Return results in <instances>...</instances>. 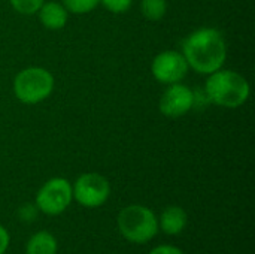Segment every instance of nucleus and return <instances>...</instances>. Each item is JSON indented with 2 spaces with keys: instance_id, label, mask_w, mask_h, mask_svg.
<instances>
[{
  "instance_id": "1",
  "label": "nucleus",
  "mask_w": 255,
  "mask_h": 254,
  "mask_svg": "<svg viewBox=\"0 0 255 254\" xmlns=\"http://www.w3.org/2000/svg\"><path fill=\"white\" fill-rule=\"evenodd\" d=\"M182 55L188 67L211 75L221 69L227 58V43L223 33L214 27H202L190 33L182 42Z\"/></svg>"
},
{
  "instance_id": "2",
  "label": "nucleus",
  "mask_w": 255,
  "mask_h": 254,
  "mask_svg": "<svg viewBox=\"0 0 255 254\" xmlns=\"http://www.w3.org/2000/svg\"><path fill=\"white\" fill-rule=\"evenodd\" d=\"M251 88L248 81L236 70L218 69L208 76L205 84L206 99L221 108L235 109L242 106L250 97Z\"/></svg>"
},
{
  "instance_id": "3",
  "label": "nucleus",
  "mask_w": 255,
  "mask_h": 254,
  "mask_svg": "<svg viewBox=\"0 0 255 254\" xmlns=\"http://www.w3.org/2000/svg\"><path fill=\"white\" fill-rule=\"evenodd\" d=\"M118 231L131 244H148L158 234V219L143 205H128L117 217Z\"/></svg>"
},
{
  "instance_id": "4",
  "label": "nucleus",
  "mask_w": 255,
  "mask_h": 254,
  "mask_svg": "<svg viewBox=\"0 0 255 254\" xmlns=\"http://www.w3.org/2000/svg\"><path fill=\"white\" fill-rule=\"evenodd\" d=\"M52 73L39 66L19 70L13 79V94L24 105H36L46 100L54 91Z\"/></svg>"
},
{
  "instance_id": "5",
  "label": "nucleus",
  "mask_w": 255,
  "mask_h": 254,
  "mask_svg": "<svg viewBox=\"0 0 255 254\" xmlns=\"http://www.w3.org/2000/svg\"><path fill=\"white\" fill-rule=\"evenodd\" d=\"M73 201L72 184L61 177L48 180L36 193L34 205L45 216L63 214Z\"/></svg>"
},
{
  "instance_id": "6",
  "label": "nucleus",
  "mask_w": 255,
  "mask_h": 254,
  "mask_svg": "<svg viewBox=\"0 0 255 254\" xmlns=\"http://www.w3.org/2000/svg\"><path fill=\"white\" fill-rule=\"evenodd\" d=\"M73 199L84 208H99L111 196V184L97 172H87L76 178L72 186Z\"/></svg>"
},
{
  "instance_id": "7",
  "label": "nucleus",
  "mask_w": 255,
  "mask_h": 254,
  "mask_svg": "<svg viewBox=\"0 0 255 254\" xmlns=\"http://www.w3.org/2000/svg\"><path fill=\"white\" fill-rule=\"evenodd\" d=\"M151 72L158 82L170 85L181 82L185 78L188 72V63L182 52L167 49L154 57Z\"/></svg>"
},
{
  "instance_id": "8",
  "label": "nucleus",
  "mask_w": 255,
  "mask_h": 254,
  "mask_svg": "<svg viewBox=\"0 0 255 254\" xmlns=\"http://www.w3.org/2000/svg\"><path fill=\"white\" fill-rule=\"evenodd\" d=\"M196 105V93L181 84H170L160 97L158 109L167 118H179L188 114Z\"/></svg>"
},
{
  "instance_id": "9",
  "label": "nucleus",
  "mask_w": 255,
  "mask_h": 254,
  "mask_svg": "<svg viewBox=\"0 0 255 254\" xmlns=\"http://www.w3.org/2000/svg\"><path fill=\"white\" fill-rule=\"evenodd\" d=\"M188 216L184 208L178 205H170L164 208V211L160 216L158 220V228L169 237H176L184 232L187 228Z\"/></svg>"
},
{
  "instance_id": "10",
  "label": "nucleus",
  "mask_w": 255,
  "mask_h": 254,
  "mask_svg": "<svg viewBox=\"0 0 255 254\" xmlns=\"http://www.w3.org/2000/svg\"><path fill=\"white\" fill-rule=\"evenodd\" d=\"M39 19L48 30H60L67 24L69 10L64 7L63 3L58 1H48L40 6L37 10Z\"/></svg>"
},
{
  "instance_id": "11",
  "label": "nucleus",
  "mask_w": 255,
  "mask_h": 254,
  "mask_svg": "<svg viewBox=\"0 0 255 254\" xmlns=\"http://www.w3.org/2000/svg\"><path fill=\"white\" fill-rule=\"evenodd\" d=\"M58 243L48 231H39L25 244V254H57Z\"/></svg>"
},
{
  "instance_id": "12",
  "label": "nucleus",
  "mask_w": 255,
  "mask_h": 254,
  "mask_svg": "<svg viewBox=\"0 0 255 254\" xmlns=\"http://www.w3.org/2000/svg\"><path fill=\"white\" fill-rule=\"evenodd\" d=\"M140 12L149 21H160L161 18H164L167 12V1L166 0H142Z\"/></svg>"
},
{
  "instance_id": "13",
  "label": "nucleus",
  "mask_w": 255,
  "mask_h": 254,
  "mask_svg": "<svg viewBox=\"0 0 255 254\" xmlns=\"http://www.w3.org/2000/svg\"><path fill=\"white\" fill-rule=\"evenodd\" d=\"M64 7L72 13H88L100 4V0H61Z\"/></svg>"
},
{
  "instance_id": "14",
  "label": "nucleus",
  "mask_w": 255,
  "mask_h": 254,
  "mask_svg": "<svg viewBox=\"0 0 255 254\" xmlns=\"http://www.w3.org/2000/svg\"><path fill=\"white\" fill-rule=\"evenodd\" d=\"M9 3L21 15H34L43 4V0H9Z\"/></svg>"
},
{
  "instance_id": "15",
  "label": "nucleus",
  "mask_w": 255,
  "mask_h": 254,
  "mask_svg": "<svg viewBox=\"0 0 255 254\" xmlns=\"http://www.w3.org/2000/svg\"><path fill=\"white\" fill-rule=\"evenodd\" d=\"M100 3L112 13H124L131 7L133 0H100Z\"/></svg>"
},
{
  "instance_id": "16",
  "label": "nucleus",
  "mask_w": 255,
  "mask_h": 254,
  "mask_svg": "<svg viewBox=\"0 0 255 254\" xmlns=\"http://www.w3.org/2000/svg\"><path fill=\"white\" fill-rule=\"evenodd\" d=\"M37 213H39V210H37V207L33 205V204H24V205L18 210L19 219H21L22 222H25V223L33 222V220L37 217Z\"/></svg>"
},
{
  "instance_id": "17",
  "label": "nucleus",
  "mask_w": 255,
  "mask_h": 254,
  "mask_svg": "<svg viewBox=\"0 0 255 254\" xmlns=\"http://www.w3.org/2000/svg\"><path fill=\"white\" fill-rule=\"evenodd\" d=\"M148 254H185L181 249H178V247H173V246H167V244H164V246H158V247H155V249H152L151 252Z\"/></svg>"
},
{
  "instance_id": "18",
  "label": "nucleus",
  "mask_w": 255,
  "mask_h": 254,
  "mask_svg": "<svg viewBox=\"0 0 255 254\" xmlns=\"http://www.w3.org/2000/svg\"><path fill=\"white\" fill-rule=\"evenodd\" d=\"M9 244H10V235H9L7 229L0 225V254L6 253Z\"/></svg>"
}]
</instances>
